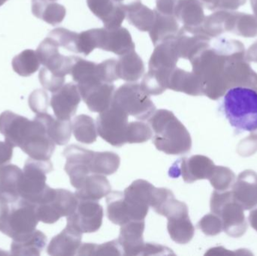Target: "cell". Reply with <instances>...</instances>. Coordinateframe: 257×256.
I'll use <instances>...</instances> for the list:
<instances>
[{
  "label": "cell",
  "mask_w": 257,
  "mask_h": 256,
  "mask_svg": "<svg viewBox=\"0 0 257 256\" xmlns=\"http://www.w3.org/2000/svg\"><path fill=\"white\" fill-rule=\"evenodd\" d=\"M145 72L143 60L135 50L120 56L117 61V74L119 79L127 82H136L143 76Z\"/></svg>",
  "instance_id": "4dcf8cb0"
},
{
  "label": "cell",
  "mask_w": 257,
  "mask_h": 256,
  "mask_svg": "<svg viewBox=\"0 0 257 256\" xmlns=\"http://www.w3.org/2000/svg\"><path fill=\"white\" fill-rule=\"evenodd\" d=\"M29 105L35 114L47 113L49 106V97L47 92L41 89L34 90L29 97Z\"/></svg>",
  "instance_id": "c3c4849f"
},
{
  "label": "cell",
  "mask_w": 257,
  "mask_h": 256,
  "mask_svg": "<svg viewBox=\"0 0 257 256\" xmlns=\"http://www.w3.org/2000/svg\"><path fill=\"white\" fill-rule=\"evenodd\" d=\"M214 166V162L209 158L196 155L178 159L169 169V175L173 178L181 176L184 182L192 183L196 180H208Z\"/></svg>",
  "instance_id": "9a60e30c"
},
{
  "label": "cell",
  "mask_w": 257,
  "mask_h": 256,
  "mask_svg": "<svg viewBox=\"0 0 257 256\" xmlns=\"http://www.w3.org/2000/svg\"><path fill=\"white\" fill-rule=\"evenodd\" d=\"M52 171L53 165L50 160L27 159L20 182V197L36 205L48 189L47 174Z\"/></svg>",
  "instance_id": "8992f818"
},
{
  "label": "cell",
  "mask_w": 257,
  "mask_h": 256,
  "mask_svg": "<svg viewBox=\"0 0 257 256\" xmlns=\"http://www.w3.org/2000/svg\"><path fill=\"white\" fill-rule=\"evenodd\" d=\"M249 221L250 225L257 231V208L253 209L250 213Z\"/></svg>",
  "instance_id": "6f0895ef"
},
{
  "label": "cell",
  "mask_w": 257,
  "mask_h": 256,
  "mask_svg": "<svg viewBox=\"0 0 257 256\" xmlns=\"http://www.w3.org/2000/svg\"><path fill=\"white\" fill-rule=\"evenodd\" d=\"M148 122L154 133L153 143L157 150L169 155H184L190 151V133L172 111H156Z\"/></svg>",
  "instance_id": "3957f363"
},
{
  "label": "cell",
  "mask_w": 257,
  "mask_h": 256,
  "mask_svg": "<svg viewBox=\"0 0 257 256\" xmlns=\"http://www.w3.org/2000/svg\"><path fill=\"white\" fill-rule=\"evenodd\" d=\"M222 108L232 127L250 132V138L257 141V88L236 86L228 89Z\"/></svg>",
  "instance_id": "7a4b0ae2"
},
{
  "label": "cell",
  "mask_w": 257,
  "mask_h": 256,
  "mask_svg": "<svg viewBox=\"0 0 257 256\" xmlns=\"http://www.w3.org/2000/svg\"><path fill=\"white\" fill-rule=\"evenodd\" d=\"M97 48L117 54L119 57L134 51V42L127 29L117 27L114 29H96Z\"/></svg>",
  "instance_id": "ac0fdd59"
},
{
  "label": "cell",
  "mask_w": 257,
  "mask_h": 256,
  "mask_svg": "<svg viewBox=\"0 0 257 256\" xmlns=\"http://www.w3.org/2000/svg\"><path fill=\"white\" fill-rule=\"evenodd\" d=\"M60 46L52 38L48 36L38 47V57L48 72L60 78L71 73L76 56H66L60 53Z\"/></svg>",
  "instance_id": "4fadbf2b"
},
{
  "label": "cell",
  "mask_w": 257,
  "mask_h": 256,
  "mask_svg": "<svg viewBox=\"0 0 257 256\" xmlns=\"http://www.w3.org/2000/svg\"><path fill=\"white\" fill-rule=\"evenodd\" d=\"M174 255L175 253L172 252V249L166 246L157 243H145L143 252L142 255Z\"/></svg>",
  "instance_id": "816d5d0a"
},
{
  "label": "cell",
  "mask_w": 257,
  "mask_h": 256,
  "mask_svg": "<svg viewBox=\"0 0 257 256\" xmlns=\"http://www.w3.org/2000/svg\"><path fill=\"white\" fill-rule=\"evenodd\" d=\"M87 3L93 15L103 22L104 27L108 30L121 27L126 18L123 6L114 0H87Z\"/></svg>",
  "instance_id": "603a6c76"
},
{
  "label": "cell",
  "mask_w": 257,
  "mask_h": 256,
  "mask_svg": "<svg viewBox=\"0 0 257 256\" xmlns=\"http://www.w3.org/2000/svg\"><path fill=\"white\" fill-rule=\"evenodd\" d=\"M63 154L66 159L64 169L70 178L71 184L75 189H79L87 176L91 174L90 165L94 152L72 144L65 149Z\"/></svg>",
  "instance_id": "5bb4252c"
},
{
  "label": "cell",
  "mask_w": 257,
  "mask_h": 256,
  "mask_svg": "<svg viewBox=\"0 0 257 256\" xmlns=\"http://www.w3.org/2000/svg\"><path fill=\"white\" fill-rule=\"evenodd\" d=\"M103 208L98 201L78 200L76 210L67 216L68 226L82 233L97 231L102 225Z\"/></svg>",
  "instance_id": "2e32d148"
},
{
  "label": "cell",
  "mask_w": 257,
  "mask_h": 256,
  "mask_svg": "<svg viewBox=\"0 0 257 256\" xmlns=\"http://www.w3.org/2000/svg\"><path fill=\"white\" fill-rule=\"evenodd\" d=\"M154 24L149 31L150 37L154 47L161 42L175 39L179 32L178 20L172 15H163L154 9Z\"/></svg>",
  "instance_id": "83f0119b"
},
{
  "label": "cell",
  "mask_w": 257,
  "mask_h": 256,
  "mask_svg": "<svg viewBox=\"0 0 257 256\" xmlns=\"http://www.w3.org/2000/svg\"><path fill=\"white\" fill-rule=\"evenodd\" d=\"M72 132L75 139L83 144H90L97 139V129L94 120L90 116L81 114L74 119Z\"/></svg>",
  "instance_id": "d590c367"
},
{
  "label": "cell",
  "mask_w": 257,
  "mask_h": 256,
  "mask_svg": "<svg viewBox=\"0 0 257 256\" xmlns=\"http://www.w3.org/2000/svg\"><path fill=\"white\" fill-rule=\"evenodd\" d=\"M155 186L145 180H137L123 192V202L130 221L145 220L152 202Z\"/></svg>",
  "instance_id": "7c38bea8"
},
{
  "label": "cell",
  "mask_w": 257,
  "mask_h": 256,
  "mask_svg": "<svg viewBox=\"0 0 257 256\" xmlns=\"http://www.w3.org/2000/svg\"><path fill=\"white\" fill-rule=\"evenodd\" d=\"M7 1L8 0H0V7H1L3 5H4Z\"/></svg>",
  "instance_id": "94428289"
},
{
  "label": "cell",
  "mask_w": 257,
  "mask_h": 256,
  "mask_svg": "<svg viewBox=\"0 0 257 256\" xmlns=\"http://www.w3.org/2000/svg\"><path fill=\"white\" fill-rule=\"evenodd\" d=\"M232 196L244 210L257 206V174L252 170L242 171L232 186Z\"/></svg>",
  "instance_id": "ffe728a7"
},
{
  "label": "cell",
  "mask_w": 257,
  "mask_h": 256,
  "mask_svg": "<svg viewBox=\"0 0 257 256\" xmlns=\"http://www.w3.org/2000/svg\"><path fill=\"white\" fill-rule=\"evenodd\" d=\"M40 61L36 51L24 50L12 60V69L20 76L29 77L36 73L40 67Z\"/></svg>",
  "instance_id": "74e56055"
},
{
  "label": "cell",
  "mask_w": 257,
  "mask_h": 256,
  "mask_svg": "<svg viewBox=\"0 0 257 256\" xmlns=\"http://www.w3.org/2000/svg\"><path fill=\"white\" fill-rule=\"evenodd\" d=\"M39 126L37 119L30 120L12 111H4L0 115V133L13 147L22 148L33 138Z\"/></svg>",
  "instance_id": "8fae6325"
},
{
  "label": "cell",
  "mask_w": 257,
  "mask_h": 256,
  "mask_svg": "<svg viewBox=\"0 0 257 256\" xmlns=\"http://www.w3.org/2000/svg\"><path fill=\"white\" fill-rule=\"evenodd\" d=\"M145 220L130 221L121 225L117 240L123 255H142L145 245Z\"/></svg>",
  "instance_id": "7402d4cb"
},
{
  "label": "cell",
  "mask_w": 257,
  "mask_h": 256,
  "mask_svg": "<svg viewBox=\"0 0 257 256\" xmlns=\"http://www.w3.org/2000/svg\"><path fill=\"white\" fill-rule=\"evenodd\" d=\"M46 243V235L36 230L26 237L13 240L11 253L13 255H40Z\"/></svg>",
  "instance_id": "d6a6232c"
},
{
  "label": "cell",
  "mask_w": 257,
  "mask_h": 256,
  "mask_svg": "<svg viewBox=\"0 0 257 256\" xmlns=\"http://www.w3.org/2000/svg\"><path fill=\"white\" fill-rule=\"evenodd\" d=\"M39 222L36 204L21 199L18 207L9 211L1 231L13 240H18L36 231Z\"/></svg>",
  "instance_id": "30bf717a"
},
{
  "label": "cell",
  "mask_w": 257,
  "mask_h": 256,
  "mask_svg": "<svg viewBox=\"0 0 257 256\" xmlns=\"http://www.w3.org/2000/svg\"><path fill=\"white\" fill-rule=\"evenodd\" d=\"M160 215L167 218L168 231L173 241L179 244H187L191 241L195 228L189 217L188 207L185 203L172 197L165 203Z\"/></svg>",
  "instance_id": "ba28073f"
},
{
  "label": "cell",
  "mask_w": 257,
  "mask_h": 256,
  "mask_svg": "<svg viewBox=\"0 0 257 256\" xmlns=\"http://www.w3.org/2000/svg\"><path fill=\"white\" fill-rule=\"evenodd\" d=\"M233 33L245 38L256 37L257 36L256 17L244 12H237Z\"/></svg>",
  "instance_id": "ee69618b"
},
{
  "label": "cell",
  "mask_w": 257,
  "mask_h": 256,
  "mask_svg": "<svg viewBox=\"0 0 257 256\" xmlns=\"http://www.w3.org/2000/svg\"><path fill=\"white\" fill-rule=\"evenodd\" d=\"M211 213L221 219L223 230L230 237H240L247 229L244 208L235 201L232 191H214L211 195Z\"/></svg>",
  "instance_id": "277c9868"
},
{
  "label": "cell",
  "mask_w": 257,
  "mask_h": 256,
  "mask_svg": "<svg viewBox=\"0 0 257 256\" xmlns=\"http://www.w3.org/2000/svg\"><path fill=\"white\" fill-rule=\"evenodd\" d=\"M180 0H156V10L163 15L175 16V10Z\"/></svg>",
  "instance_id": "f5cc1de1"
},
{
  "label": "cell",
  "mask_w": 257,
  "mask_h": 256,
  "mask_svg": "<svg viewBox=\"0 0 257 256\" xmlns=\"http://www.w3.org/2000/svg\"><path fill=\"white\" fill-rule=\"evenodd\" d=\"M120 158L113 152H94L90 165L91 174L108 176L114 174L120 167Z\"/></svg>",
  "instance_id": "8d00e7d4"
},
{
  "label": "cell",
  "mask_w": 257,
  "mask_h": 256,
  "mask_svg": "<svg viewBox=\"0 0 257 256\" xmlns=\"http://www.w3.org/2000/svg\"><path fill=\"white\" fill-rule=\"evenodd\" d=\"M116 59H109L97 64V75L99 79L105 83H113L119 79L117 74Z\"/></svg>",
  "instance_id": "681fc988"
},
{
  "label": "cell",
  "mask_w": 257,
  "mask_h": 256,
  "mask_svg": "<svg viewBox=\"0 0 257 256\" xmlns=\"http://www.w3.org/2000/svg\"><path fill=\"white\" fill-rule=\"evenodd\" d=\"M112 103L120 107L128 116L139 120H148L157 110L150 96L142 90L141 84L128 83L114 92Z\"/></svg>",
  "instance_id": "52a82bcc"
},
{
  "label": "cell",
  "mask_w": 257,
  "mask_h": 256,
  "mask_svg": "<svg viewBox=\"0 0 257 256\" xmlns=\"http://www.w3.org/2000/svg\"><path fill=\"white\" fill-rule=\"evenodd\" d=\"M77 85L81 98L93 112H102L112 103L115 92V86L112 83L102 82L95 78Z\"/></svg>",
  "instance_id": "e0dca14e"
},
{
  "label": "cell",
  "mask_w": 257,
  "mask_h": 256,
  "mask_svg": "<svg viewBox=\"0 0 257 256\" xmlns=\"http://www.w3.org/2000/svg\"><path fill=\"white\" fill-rule=\"evenodd\" d=\"M208 180L216 191L225 192L232 189L235 181V176L229 168L214 166Z\"/></svg>",
  "instance_id": "7bdbcfd3"
},
{
  "label": "cell",
  "mask_w": 257,
  "mask_h": 256,
  "mask_svg": "<svg viewBox=\"0 0 257 256\" xmlns=\"http://www.w3.org/2000/svg\"><path fill=\"white\" fill-rule=\"evenodd\" d=\"M43 122L46 127L47 133L57 145L63 146L68 144L72 132L71 120H63L54 118L48 113L36 114Z\"/></svg>",
  "instance_id": "1f68e13d"
},
{
  "label": "cell",
  "mask_w": 257,
  "mask_h": 256,
  "mask_svg": "<svg viewBox=\"0 0 257 256\" xmlns=\"http://www.w3.org/2000/svg\"><path fill=\"white\" fill-rule=\"evenodd\" d=\"M126 18L131 25L142 32H149L154 24V11L141 3V0L133 2L123 6Z\"/></svg>",
  "instance_id": "836d02e7"
},
{
  "label": "cell",
  "mask_w": 257,
  "mask_h": 256,
  "mask_svg": "<svg viewBox=\"0 0 257 256\" xmlns=\"http://www.w3.org/2000/svg\"><path fill=\"white\" fill-rule=\"evenodd\" d=\"M78 204V198L70 191L48 186L42 199L36 205L38 218L44 223H55L60 218L72 214Z\"/></svg>",
  "instance_id": "5b68a950"
},
{
  "label": "cell",
  "mask_w": 257,
  "mask_h": 256,
  "mask_svg": "<svg viewBox=\"0 0 257 256\" xmlns=\"http://www.w3.org/2000/svg\"><path fill=\"white\" fill-rule=\"evenodd\" d=\"M13 148L9 143L0 141V167L10 162L13 156Z\"/></svg>",
  "instance_id": "db71d44e"
},
{
  "label": "cell",
  "mask_w": 257,
  "mask_h": 256,
  "mask_svg": "<svg viewBox=\"0 0 257 256\" xmlns=\"http://www.w3.org/2000/svg\"><path fill=\"white\" fill-rule=\"evenodd\" d=\"M82 233L66 225V228L53 237L47 249L48 255L69 256L76 255L81 245Z\"/></svg>",
  "instance_id": "d4e9b609"
},
{
  "label": "cell",
  "mask_w": 257,
  "mask_h": 256,
  "mask_svg": "<svg viewBox=\"0 0 257 256\" xmlns=\"http://www.w3.org/2000/svg\"><path fill=\"white\" fill-rule=\"evenodd\" d=\"M40 1H45V2H56L57 0H40Z\"/></svg>",
  "instance_id": "6125c7cd"
},
{
  "label": "cell",
  "mask_w": 257,
  "mask_h": 256,
  "mask_svg": "<svg viewBox=\"0 0 257 256\" xmlns=\"http://www.w3.org/2000/svg\"><path fill=\"white\" fill-rule=\"evenodd\" d=\"M81 101L78 85L69 83L53 93L50 104L57 118L69 120L75 115Z\"/></svg>",
  "instance_id": "d6986e66"
},
{
  "label": "cell",
  "mask_w": 257,
  "mask_h": 256,
  "mask_svg": "<svg viewBox=\"0 0 257 256\" xmlns=\"http://www.w3.org/2000/svg\"><path fill=\"white\" fill-rule=\"evenodd\" d=\"M107 216L115 225H121L130 222L123 202V192H111L106 198Z\"/></svg>",
  "instance_id": "f35d334b"
},
{
  "label": "cell",
  "mask_w": 257,
  "mask_h": 256,
  "mask_svg": "<svg viewBox=\"0 0 257 256\" xmlns=\"http://www.w3.org/2000/svg\"><path fill=\"white\" fill-rule=\"evenodd\" d=\"M175 16L182 23L184 32L191 35L201 34V27L205 16L203 5L199 0H180Z\"/></svg>",
  "instance_id": "44dd1931"
},
{
  "label": "cell",
  "mask_w": 257,
  "mask_h": 256,
  "mask_svg": "<svg viewBox=\"0 0 257 256\" xmlns=\"http://www.w3.org/2000/svg\"><path fill=\"white\" fill-rule=\"evenodd\" d=\"M168 89L190 96H204L202 83L198 75L193 72H186L178 67L171 72Z\"/></svg>",
  "instance_id": "484cf974"
},
{
  "label": "cell",
  "mask_w": 257,
  "mask_h": 256,
  "mask_svg": "<svg viewBox=\"0 0 257 256\" xmlns=\"http://www.w3.org/2000/svg\"><path fill=\"white\" fill-rule=\"evenodd\" d=\"M175 39L165 41L155 47L148 63L149 70L171 73L177 67L180 57Z\"/></svg>",
  "instance_id": "cb8c5ba5"
},
{
  "label": "cell",
  "mask_w": 257,
  "mask_h": 256,
  "mask_svg": "<svg viewBox=\"0 0 257 256\" xmlns=\"http://www.w3.org/2000/svg\"><path fill=\"white\" fill-rule=\"evenodd\" d=\"M128 115L120 107L111 103L109 108L99 113L96 129L99 136L114 147H120L126 143Z\"/></svg>",
  "instance_id": "9c48e42d"
},
{
  "label": "cell",
  "mask_w": 257,
  "mask_h": 256,
  "mask_svg": "<svg viewBox=\"0 0 257 256\" xmlns=\"http://www.w3.org/2000/svg\"><path fill=\"white\" fill-rule=\"evenodd\" d=\"M213 46L201 51L190 60L193 72L198 75L203 89L204 96L217 100L228 90L225 80V66L229 56L243 46L239 41L218 38Z\"/></svg>",
  "instance_id": "6da1fadb"
},
{
  "label": "cell",
  "mask_w": 257,
  "mask_h": 256,
  "mask_svg": "<svg viewBox=\"0 0 257 256\" xmlns=\"http://www.w3.org/2000/svg\"><path fill=\"white\" fill-rule=\"evenodd\" d=\"M170 74L154 70L148 71L141 84L142 90L148 96L161 95L168 89V81Z\"/></svg>",
  "instance_id": "ab89813d"
},
{
  "label": "cell",
  "mask_w": 257,
  "mask_h": 256,
  "mask_svg": "<svg viewBox=\"0 0 257 256\" xmlns=\"http://www.w3.org/2000/svg\"><path fill=\"white\" fill-rule=\"evenodd\" d=\"M39 78L42 87L52 93L60 90L64 85L65 81H66L64 78H58L53 74L50 73L44 68H42L39 72Z\"/></svg>",
  "instance_id": "f907efd6"
},
{
  "label": "cell",
  "mask_w": 257,
  "mask_h": 256,
  "mask_svg": "<svg viewBox=\"0 0 257 256\" xmlns=\"http://www.w3.org/2000/svg\"><path fill=\"white\" fill-rule=\"evenodd\" d=\"M32 12L39 19L50 25L61 24L66 17V8L56 2L32 0Z\"/></svg>",
  "instance_id": "e575fe53"
},
{
  "label": "cell",
  "mask_w": 257,
  "mask_h": 256,
  "mask_svg": "<svg viewBox=\"0 0 257 256\" xmlns=\"http://www.w3.org/2000/svg\"><path fill=\"white\" fill-rule=\"evenodd\" d=\"M78 255H122L118 240H114L101 245L84 243L78 251Z\"/></svg>",
  "instance_id": "b9f144b4"
},
{
  "label": "cell",
  "mask_w": 257,
  "mask_h": 256,
  "mask_svg": "<svg viewBox=\"0 0 257 256\" xmlns=\"http://www.w3.org/2000/svg\"><path fill=\"white\" fill-rule=\"evenodd\" d=\"M9 211L10 209H9V203L0 197V231L6 222Z\"/></svg>",
  "instance_id": "11a10c76"
},
{
  "label": "cell",
  "mask_w": 257,
  "mask_h": 256,
  "mask_svg": "<svg viewBox=\"0 0 257 256\" xmlns=\"http://www.w3.org/2000/svg\"><path fill=\"white\" fill-rule=\"evenodd\" d=\"M78 34L67 29L57 28L52 30L48 36L54 39L60 48L78 54Z\"/></svg>",
  "instance_id": "f6af8a7d"
},
{
  "label": "cell",
  "mask_w": 257,
  "mask_h": 256,
  "mask_svg": "<svg viewBox=\"0 0 257 256\" xmlns=\"http://www.w3.org/2000/svg\"><path fill=\"white\" fill-rule=\"evenodd\" d=\"M250 4H251V8L255 17L257 18V0H250Z\"/></svg>",
  "instance_id": "680465c9"
},
{
  "label": "cell",
  "mask_w": 257,
  "mask_h": 256,
  "mask_svg": "<svg viewBox=\"0 0 257 256\" xmlns=\"http://www.w3.org/2000/svg\"><path fill=\"white\" fill-rule=\"evenodd\" d=\"M23 171L15 165L0 167V197L8 203H15L20 197V182Z\"/></svg>",
  "instance_id": "4316f807"
},
{
  "label": "cell",
  "mask_w": 257,
  "mask_h": 256,
  "mask_svg": "<svg viewBox=\"0 0 257 256\" xmlns=\"http://www.w3.org/2000/svg\"><path fill=\"white\" fill-rule=\"evenodd\" d=\"M152 137V129L147 123L143 122H131L128 123L126 143L140 144L146 142Z\"/></svg>",
  "instance_id": "bcb514c9"
},
{
  "label": "cell",
  "mask_w": 257,
  "mask_h": 256,
  "mask_svg": "<svg viewBox=\"0 0 257 256\" xmlns=\"http://www.w3.org/2000/svg\"><path fill=\"white\" fill-rule=\"evenodd\" d=\"M246 59H247V61L257 63V42H255V43L249 48L247 54H246Z\"/></svg>",
  "instance_id": "9f6ffc18"
},
{
  "label": "cell",
  "mask_w": 257,
  "mask_h": 256,
  "mask_svg": "<svg viewBox=\"0 0 257 256\" xmlns=\"http://www.w3.org/2000/svg\"><path fill=\"white\" fill-rule=\"evenodd\" d=\"M114 1L118 3V4L121 5L122 6H126V5L128 4V3L134 1V0H114Z\"/></svg>",
  "instance_id": "91938a15"
},
{
  "label": "cell",
  "mask_w": 257,
  "mask_h": 256,
  "mask_svg": "<svg viewBox=\"0 0 257 256\" xmlns=\"http://www.w3.org/2000/svg\"><path fill=\"white\" fill-rule=\"evenodd\" d=\"M197 225L204 234L208 236L217 235L223 231L221 219L214 213H209L204 216Z\"/></svg>",
  "instance_id": "7dc6e473"
},
{
  "label": "cell",
  "mask_w": 257,
  "mask_h": 256,
  "mask_svg": "<svg viewBox=\"0 0 257 256\" xmlns=\"http://www.w3.org/2000/svg\"><path fill=\"white\" fill-rule=\"evenodd\" d=\"M70 74L72 75V79L77 84L93 78H99L97 75V64L78 57H75Z\"/></svg>",
  "instance_id": "60d3db41"
},
{
  "label": "cell",
  "mask_w": 257,
  "mask_h": 256,
  "mask_svg": "<svg viewBox=\"0 0 257 256\" xmlns=\"http://www.w3.org/2000/svg\"><path fill=\"white\" fill-rule=\"evenodd\" d=\"M111 192V186L105 175L89 174L75 195L78 200L98 201Z\"/></svg>",
  "instance_id": "f1b7e54d"
},
{
  "label": "cell",
  "mask_w": 257,
  "mask_h": 256,
  "mask_svg": "<svg viewBox=\"0 0 257 256\" xmlns=\"http://www.w3.org/2000/svg\"><path fill=\"white\" fill-rule=\"evenodd\" d=\"M175 40L180 58L190 60L201 51L210 46L211 38L201 34L187 36L186 32L181 28Z\"/></svg>",
  "instance_id": "f546056e"
}]
</instances>
